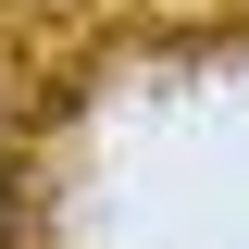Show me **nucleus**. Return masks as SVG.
Masks as SVG:
<instances>
[{
    "label": "nucleus",
    "mask_w": 249,
    "mask_h": 249,
    "mask_svg": "<svg viewBox=\"0 0 249 249\" xmlns=\"http://www.w3.org/2000/svg\"><path fill=\"white\" fill-rule=\"evenodd\" d=\"M0 237H13V162H0Z\"/></svg>",
    "instance_id": "f257e3e1"
}]
</instances>
